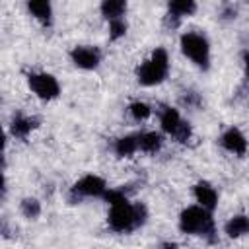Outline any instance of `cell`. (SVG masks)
Instances as JSON below:
<instances>
[{"mask_svg": "<svg viewBox=\"0 0 249 249\" xmlns=\"http://www.w3.org/2000/svg\"><path fill=\"white\" fill-rule=\"evenodd\" d=\"M70 56H72L74 64L80 66V68H84V70H93V68H97V64H99V60H101L99 51L93 49V47H76V49L70 53Z\"/></svg>", "mask_w": 249, "mask_h": 249, "instance_id": "6", "label": "cell"}, {"mask_svg": "<svg viewBox=\"0 0 249 249\" xmlns=\"http://www.w3.org/2000/svg\"><path fill=\"white\" fill-rule=\"evenodd\" d=\"M150 113H152V109H150L146 103L136 101V103H132V105H130V115H132L136 121H144V119H148V117H150Z\"/></svg>", "mask_w": 249, "mask_h": 249, "instance_id": "19", "label": "cell"}, {"mask_svg": "<svg viewBox=\"0 0 249 249\" xmlns=\"http://www.w3.org/2000/svg\"><path fill=\"white\" fill-rule=\"evenodd\" d=\"M247 231H249V218L243 216V214L233 216V218L226 224V233H228L230 237H239V235H243V233H247Z\"/></svg>", "mask_w": 249, "mask_h": 249, "instance_id": "11", "label": "cell"}, {"mask_svg": "<svg viewBox=\"0 0 249 249\" xmlns=\"http://www.w3.org/2000/svg\"><path fill=\"white\" fill-rule=\"evenodd\" d=\"M167 70H169V58H167L165 49H156L152 56L138 68L136 72L138 82L144 86H156L167 76Z\"/></svg>", "mask_w": 249, "mask_h": 249, "instance_id": "2", "label": "cell"}, {"mask_svg": "<svg viewBox=\"0 0 249 249\" xmlns=\"http://www.w3.org/2000/svg\"><path fill=\"white\" fill-rule=\"evenodd\" d=\"M109 226L115 231H130L132 228H136L138 222H136V214H134V204H130L128 200L111 204Z\"/></svg>", "mask_w": 249, "mask_h": 249, "instance_id": "4", "label": "cell"}, {"mask_svg": "<svg viewBox=\"0 0 249 249\" xmlns=\"http://www.w3.org/2000/svg\"><path fill=\"white\" fill-rule=\"evenodd\" d=\"M195 196H196L198 204L204 206L206 210H212V208L216 206V202H218V195H216L214 187L208 185V183H204V181L196 183V187H195Z\"/></svg>", "mask_w": 249, "mask_h": 249, "instance_id": "9", "label": "cell"}, {"mask_svg": "<svg viewBox=\"0 0 249 249\" xmlns=\"http://www.w3.org/2000/svg\"><path fill=\"white\" fill-rule=\"evenodd\" d=\"M105 181L97 175H86L74 185V193L86 195V196H101L105 193Z\"/></svg>", "mask_w": 249, "mask_h": 249, "instance_id": "7", "label": "cell"}, {"mask_svg": "<svg viewBox=\"0 0 249 249\" xmlns=\"http://www.w3.org/2000/svg\"><path fill=\"white\" fill-rule=\"evenodd\" d=\"M181 49L183 53L198 66L206 68L208 60H210V49H208V41L198 35V33H185L181 37Z\"/></svg>", "mask_w": 249, "mask_h": 249, "instance_id": "3", "label": "cell"}, {"mask_svg": "<svg viewBox=\"0 0 249 249\" xmlns=\"http://www.w3.org/2000/svg\"><path fill=\"white\" fill-rule=\"evenodd\" d=\"M29 88L41 99H54L60 93V86H58L56 78L51 74H31L29 76Z\"/></svg>", "mask_w": 249, "mask_h": 249, "instance_id": "5", "label": "cell"}, {"mask_svg": "<svg viewBox=\"0 0 249 249\" xmlns=\"http://www.w3.org/2000/svg\"><path fill=\"white\" fill-rule=\"evenodd\" d=\"M245 74L249 78V54H245Z\"/></svg>", "mask_w": 249, "mask_h": 249, "instance_id": "21", "label": "cell"}, {"mask_svg": "<svg viewBox=\"0 0 249 249\" xmlns=\"http://www.w3.org/2000/svg\"><path fill=\"white\" fill-rule=\"evenodd\" d=\"M183 123L185 121H181V117H179V113L175 109H165L161 113V126H163V130L169 132V134H173V136L183 126Z\"/></svg>", "mask_w": 249, "mask_h": 249, "instance_id": "10", "label": "cell"}, {"mask_svg": "<svg viewBox=\"0 0 249 249\" xmlns=\"http://www.w3.org/2000/svg\"><path fill=\"white\" fill-rule=\"evenodd\" d=\"M222 144H224L226 150H230L233 154H239V156H243L245 150H247V140H245V136L237 128L226 130L224 136H222Z\"/></svg>", "mask_w": 249, "mask_h": 249, "instance_id": "8", "label": "cell"}, {"mask_svg": "<svg viewBox=\"0 0 249 249\" xmlns=\"http://www.w3.org/2000/svg\"><path fill=\"white\" fill-rule=\"evenodd\" d=\"M136 148H138V138H134V136H123V138H119L117 144H115V152H117L121 158L132 156V154L136 152Z\"/></svg>", "mask_w": 249, "mask_h": 249, "instance_id": "15", "label": "cell"}, {"mask_svg": "<svg viewBox=\"0 0 249 249\" xmlns=\"http://www.w3.org/2000/svg\"><path fill=\"white\" fill-rule=\"evenodd\" d=\"M195 10H196L195 0H169V12L179 18L191 16V14H195Z\"/></svg>", "mask_w": 249, "mask_h": 249, "instance_id": "17", "label": "cell"}, {"mask_svg": "<svg viewBox=\"0 0 249 249\" xmlns=\"http://www.w3.org/2000/svg\"><path fill=\"white\" fill-rule=\"evenodd\" d=\"M161 134L158 132H146V134H140L138 136V148L148 152V154H154L161 148Z\"/></svg>", "mask_w": 249, "mask_h": 249, "instance_id": "13", "label": "cell"}, {"mask_svg": "<svg viewBox=\"0 0 249 249\" xmlns=\"http://www.w3.org/2000/svg\"><path fill=\"white\" fill-rule=\"evenodd\" d=\"M21 214H23L25 218H29V220L37 218V216L41 214V204H39V200H35V198H23V200H21Z\"/></svg>", "mask_w": 249, "mask_h": 249, "instance_id": "18", "label": "cell"}, {"mask_svg": "<svg viewBox=\"0 0 249 249\" xmlns=\"http://www.w3.org/2000/svg\"><path fill=\"white\" fill-rule=\"evenodd\" d=\"M31 128H35V119H27V117H16L12 121V134L18 138H25Z\"/></svg>", "mask_w": 249, "mask_h": 249, "instance_id": "14", "label": "cell"}, {"mask_svg": "<svg viewBox=\"0 0 249 249\" xmlns=\"http://www.w3.org/2000/svg\"><path fill=\"white\" fill-rule=\"evenodd\" d=\"M27 8H29V12L37 19L49 21V18H51V4H49V0H29Z\"/></svg>", "mask_w": 249, "mask_h": 249, "instance_id": "16", "label": "cell"}, {"mask_svg": "<svg viewBox=\"0 0 249 249\" xmlns=\"http://www.w3.org/2000/svg\"><path fill=\"white\" fill-rule=\"evenodd\" d=\"M126 10V2L124 0H103L101 2V14L107 19H119Z\"/></svg>", "mask_w": 249, "mask_h": 249, "instance_id": "12", "label": "cell"}, {"mask_svg": "<svg viewBox=\"0 0 249 249\" xmlns=\"http://www.w3.org/2000/svg\"><path fill=\"white\" fill-rule=\"evenodd\" d=\"M179 228L185 233L193 235H210L214 233V222L204 206H189L181 212Z\"/></svg>", "mask_w": 249, "mask_h": 249, "instance_id": "1", "label": "cell"}, {"mask_svg": "<svg viewBox=\"0 0 249 249\" xmlns=\"http://www.w3.org/2000/svg\"><path fill=\"white\" fill-rule=\"evenodd\" d=\"M126 33V23L119 18V19H111V25H109V35L111 39H119Z\"/></svg>", "mask_w": 249, "mask_h": 249, "instance_id": "20", "label": "cell"}]
</instances>
